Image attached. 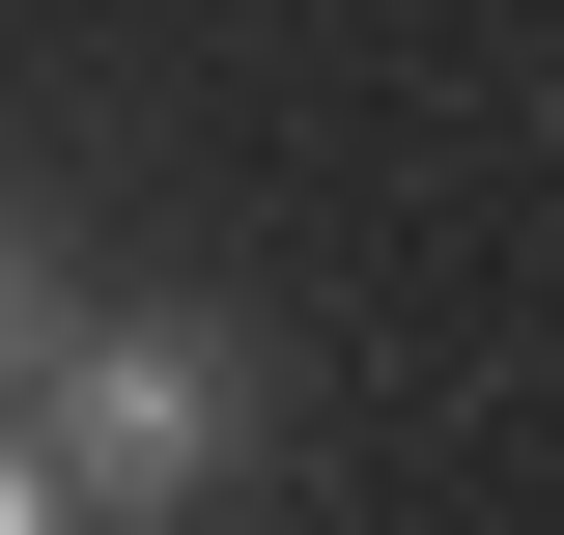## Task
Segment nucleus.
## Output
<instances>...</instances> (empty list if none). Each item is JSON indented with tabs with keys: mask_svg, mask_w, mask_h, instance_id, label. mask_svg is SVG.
Wrapping results in <instances>:
<instances>
[{
	"mask_svg": "<svg viewBox=\"0 0 564 535\" xmlns=\"http://www.w3.org/2000/svg\"><path fill=\"white\" fill-rule=\"evenodd\" d=\"M0 423H29L57 535H170V507H226V451H254V338L226 310H57Z\"/></svg>",
	"mask_w": 564,
	"mask_h": 535,
	"instance_id": "nucleus-1",
	"label": "nucleus"
},
{
	"mask_svg": "<svg viewBox=\"0 0 564 535\" xmlns=\"http://www.w3.org/2000/svg\"><path fill=\"white\" fill-rule=\"evenodd\" d=\"M0 535H57V479H29V423H0Z\"/></svg>",
	"mask_w": 564,
	"mask_h": 535,
	"instance_id": "nucleus-3",
	"label": "nucleus"
},
{
	"mask_svg": "<svg viewBox=\"0 0 564 535\" xmlns=\"http://www.w3.org/2000/svg\"><path fill=\"white\" fill-rule=\"evenodd\" d=\"M29 338H57V254H29V198H0V395H29Z\"/></svg>",
	"mask_w": 564,
	"mask_h": 535,
	"instance_id": "nucleus-2",
	"label": "nucleus"
}]
</instances>
